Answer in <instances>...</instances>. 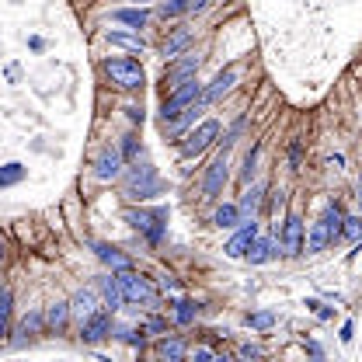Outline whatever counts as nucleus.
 I'll use <instances>...</instances> for the list:
<instances>
[{
  "label": "nucleus",
  "instance_id": "1",
  "mask_svg": "<svg viewBox=\"0 0 362 362\" xmlns=\"http://www.w3.org/2000/svg\"><path fill=\"white\" fill-rule=\"evenodd\" d=\"M101 70H105V77L115 84V88L122 90H139L146 84V74H143V66L129 59V56H108L105 63H101Z\"/></svg>",
  "mask_w": 362,
  "mask_h": 362
},
{
  "label": "nucleus",
  "instance_id": "2",
  "mask_svg": "<svg viewBox=\"0 0 362 362\" xmlns=\"http://www.w3.org/2000/svg\"><path fill=\"white\" fill-rule=\"evenodd\" d=\"M122 220L133 226V230L146 233L150 244H160L164 240V230H168V206H157V209H126Z\"/></svg>",
  "mask_w": 362,
  "mask_h": 362
},
{
  "label": "nucleus",
  "instance_id": "3",
  "mask_svg": "<svg viewBox=\"0 0 362 362\" xmlns=\"http://www.w3.org/2000/svg\"><path fill=\"white\" fill-rule=\"evenodd\" d=\"M164 192V181L157 178V171L150 164H133L129 175H126V195L133 202H143V199H153Z\"/></svg>",
  "mask_w": 362,
  "mask_h": 362
},
{
  "label": "nucleus",
  "instance_id": "4",
  "mask_svg": "<svg viewBox=\"0 0 362 362\" xmlns=\"http://www.w3.org/2000/svg\"><path fill=\"white\" fill-rule=\"evenodd\" d=\"M195 101H202V84H199V81H185V84H178L175 90H168V94H164V105H160V122L178 119L181 112L192 108Z\"/></svg>",
  "mask_w": 362,
  "mask_h": 362
},
{
  "label": "nucleus",
  "instance_id": "5",
  "mask_svg": "<svg viewBox=\"0 0 362 362\" xmlns=\"http://www.w3.org/2000/svg\"><path fill=\"white\" fill-rule=\"evenodd\" d=\"M115 282H119V293H122V300L126 303H157V293H153V286H150V279L146 275H139L133 269H122L115 272Z\"/></svg>",
  "mask_w": 362,
  "mask_h": 362
},
{
  "label": "nucleus",
  "instance_id": "6",
  "mask_svg": "<svg viewBox=\"0 0 362 362\" xmlns=\"http://www.w3.org/2000/svg\"><path fill=\"white\" fill-rule=\"evenodd\" d=\"M216 136H220V122H216V119H206L199 129L185 133V139H181V157H199V153H206Z\"/></svg>",
  "mask_w": 362,
  "mask_h": 362
},
{
  "label": "nucleus",
  "instance_id": "7",
  "mask_svg": "<svg viewBox=\"0 0 362 362\" xmlns=\"http://www.w3.org/2000/svg\"><path fill=\"white\" fill-rule=\"evenodd\" d=\"M199 56H192V52H185V56H178V59H171L168 63V70H164V77H160V84H164V90H175L178 84H185V81H195V74H199Z\"/></svg>",
  "mask_w": 362,
  "mask_h": 362
},
{
  "label": "nucleus",
  "instance_id": "8",
  "mask_svg": "<svg viewBox=\"0 0 362 362\" xmlns=\"http://www.w3.org/2000/svg\"><path fill=\"white\" fill-rule=\"evenodd\" d=\"M226 181H230V160H226V150L206 168V178H202V195L206 199H220L226 188Z\"/></svg>",
  "mask_w": 362,
  "mask_h": 362
},
{
  "label": "nucleus",
  "instance_id": "9",
  "mask_svg": "<svg viewBox=\"0 0 362 362\" xmlns=\"http://www.w3.org/2000/svg\"><path fill=\"white\" fill-rule=\"evenodd\" d=\"M105 338H112V314L108 310H98V314H90L84 324H81V341L84 345H98V341H105Z\"/></svg>",
  "mask_w": 362,
  "mask_h": 362
},
{
  "label": "nucleus",
  "instance_id": "10",
  "mask_svg": "<svg viewBox=\"0 0 362 362\" xmlns=\"http://www.w3.org/2000/svg\"><path fill=\"white\" fill-rule=\"evenodd\" d=\"M122 168H126L122 153H119V150H112V146H105V150L98 153L94 178H98V181H112V178H119V175H122Z\"/></svg>",
  "mask_w": 362,
  "mask_h": 362
},
{
  "label": "nucleus",
  "instance_id": "11",
  "mask_svg": "<svg viewBox=\"0 0 362 362\" xmlns=\"http://www.w3.org/2000/svg\"><path fill=\"white\" fill-rule=\"evenodd\" d=\"M282 251L286 255H300L303 251V220L296 216V213H289L286 216V223H282Z\"/></svg>",
  "mask_w": 362,
  "mask_h": 362
},
{
  "label": "nucleus",
  "instance_id": "12",
  "mask_svg": "<svg viewBox=\"0 0 362 362\" xmlns=\"http://www.w3.org/2000/svg\"><path fill=\"white\" fill-rule=\"evenodd\" d=\"M90 314H98V293L94 289H77L74 300H70V320H77V327H81Z\"/></svg>",
  "mask_w": 362,
  "mask_h": 362
},
{
  "label": "nucleus",
  "instance_id": "13",
  "mask_svg": "<svg viewBox=\"0 0 362 362\" xmlns=\"http://www.w3.org/2000/svg\"><path fill=\"white\" fill-rule=\"evenodd\" d=\"M255 237H258V223H255V220H244L240 230L233 233V240L226 244L223 251L230 255V258H244V255H247V247L255 244Z\"/></svg>",
  "mask_w": 362,
  "mask_h": 362
},
{
  "label": "nucleus",
  "instance_id": "14",
  "mask_svg": "<svg viewBox=\"0 0 362 362\" xmlns=\"http://www.w3.org/2000/svg\"><path fill=\"white\" fill-rule=\"evenodd\" d=\"M202 108H206V105H202V101H195L192 108H185V112H181L178 119H171V122H160L164 136H168V139H181V136L188 133V126L199 119V112H202Z\"/></svg>",
  "mask_w": 362,
  "mask_h": 362
},
{
  "label": "nucleus",
  "instance_id": "15",
  "mask_svg": "<svg viewBox=\"0 0 362 362\" xmlns=\"http://www.w3.org/2000/svg\"><path fill=\"white\" fill-rule=\"evenodd\" d=\"M237 84V70L233 66H226V70H220L216 77H213V84L209 88H202V105H213V101H220L226 90Z\"/></svg>",
  "mask_w": 362,
  "mask_h": 362
},
{
  "label": "nucleus",
  "instance_id": "16",
  "mask_svg": "<svg viewBox=\"0 0 362 362\" xmlns=\"http://www.w3.org/2000/svg\"><path fill=\"white\" fill-rule=\"evenodd\" d=\"M279 255V237H255V244L247 247V262L251 265H265V262H272Z\"/></svg>",
  "mask_w": 362,
  "mask_h": 362
},
{
  "label": "nucleus",
  "instance_id": "17",
  "mask_svg": "<svg viewBox=\"0 0 362 362\" xmlns=\"http://www.w3.org/2000/svg\"><path fill=\"white\" fill-rule=\"evenodd\" d=\"M66 327H70V303H49L45 307V331L49 334H66Z\"/></svg>",
  "mask_w": 362,
  "mask_h": 362
},
{
  "label": "nucleus",
  "instance_id": "18",
  "mask_svg": "<svg viewBox=\"0 0 362 362\" xmlns=\"http://www.w3.org/2000/svg\"><path fill=\"white\" fill-rule=\"evenodd\" d=\"M192 42H195V35H192L188 28H178L175 35H168V39H164V45H160V52H164V56H168V63H171V59H178V56H185V52H188V45H192Z\"/></svg>",
  "mask_w": 362,
  "mask_h": 362
},
{
  "label": "nucleus",
  "instance_id": "19",
  "mask_svg": "<svg viewBox=\"0 0 362 362\" xmlns=\"http://www.w3.org/2000/svg\"><path fill=\"white\" fill-rule=\"evenodd\" d=\"M157 359L160 362H185V341L178 334H164L157 341Z\"/></svg>",
  "mask_w": 362,
  "mask_h": 362
},
{
  "label": "nucleus",
  "instance_id": "20",
  "mask_svg": "<svg viewBox=\"0 0 362 362\" xmlns=\"http://www.w3.org/2000/svg\"><path fill=\"white\" fill-rule=\"evenodd\" d=\"M98 289H101V296H105V307H108V314H115L126 300H122V293H119V282H115V275H101L98 279Z\"/></svg>",
  "mask_w": 362,
  "mask_h": 362
},
{
  "label": "nucleus",
  "instance_id": "21",
  "mask_svg": "<svg viewBox=\"0 0 362 362\" xmlns=\"http://www.w3.org/2000/svg\"><path fill=\"white\" fill-rule=\"evenodd\" d=\"M112 18L139 32V28H146V21H150V11H146V7H119V11H112Z\"/></svg>",
  "mask_w": 362,
  "mask_h": 362
},
{
  "label": "nucleus",
  "instance_id": "22",
  "mask_svg": "<svg viewBox=\"0 0 362 362\" xmlns=\"http://www.w3.org/2000/svg\"><path fill=\"white\" fill-rule=\"evenodd\" d=\"M94 251H98V258L105 262V265H112V272H122V269H133V262L119 251V247H112V244H94Z\"/></svg>",
  "mask_w": 362,
  "mask_h": 362
},
{
  "label": "nucleus",
  "instance_id": "23",
  "mask_svg": "<svg viewBox=\"0 0 362 362\" xmlns=\"http://www.w3.org/2000/svg\"><path fill=\"white\" fill-rule=\"evenodd\" d=\"M202 7H206V0H164L157 14L168 21V18H178V14H188V11H202Z\"/></svg>",
  "mask_w": 362,
  "mask_h": 362
},
{
  "label": "nucleus",
  "instance_id": "24",
  "mask_svg": "<svg viewBox=\"0 0 362 362\" xmlns=\"http://www.w3.org/2000/svg\"><path fill=\"white\" fill-rule=\"evenodd\" d=\"M262 192H265L262 185H251V188L240 195V206H237V209H240V223H244V220H255V213H258V202H262Z\"/></svg>",
  "mask_w": 362,
  "mask_h": 362
},
{
  "label": "nucleus",
  "instance_id": "25",
  "mask_svg": "<svg viewBox=\"0 0 362 362\" xmlns=\"http://www.w3.org/2000/svg\"><path fill=\"white\" fill-rule=\"evenodd\" d=\"M320 223L327 226V233H331V240L338 244V240H341V223H345V213H341V206H338V202H331V206L324 209V216H320Z\"/></svg>",
  "mask_w": 362,
  "mask_h": 362
},
{
  "label": "nucleus",
  "instance_id": "26",
  "mask_svg": "<svg viewBox=\"0 0 362 362\" xmlns=\"http://www.w3.org/2000/svg\"><path fill=\"white\" fill-rule=\"evenodd\" d=\"M213 223L220 226V230H233V226H240V209H237L233 202H223V206L213 213Z\"/></svg>",
  "mask_w": 362,
  "mask_h": 362
},
{
  "label": "nucleus",
  "instance_id": "27",
  "mask_svg": "<svg viewBox=\"0 0 362 362\" xmlns=\"http://www.w3.org/2000/svg\"><path fill=\"white\" fill-rule=\"evenodd\" d=\"M331 244H334V240H331L327 226L317 220L314 230H310V237H307V251H310V255H320V251H324V247H331Z\"/></svg>",
  "mask_w": 362,
  "mask_h": 362
},
{
  "label": "nucleus",
  "instance_id": "28",
  "mask_svg": "<svg viewBox=\"0 0 362 362\" xmlns=\"http://www.w3.org/2000/svg\"><path fill=\"white\" fill-rule=\"evenodd\" d=\"M11 307H14V296H11V289L0 286V338H4L7 327H11Z\"/></svg>",
  "mask_w": 362,
  "mask_h": 362
},
{
  "label": "nucleus",
  "instance_id": "29",
  "mask_svg": "<svg viewBox=\"0 0 362 362\" xmlns=\"http://www.w3.org/2000/svg\"><path fill=\"white\" fill-rule=\"evenodd\" d=\"M341 240L362 244V216H345V223H341Z\"/></svg>",
  "mask_w": 362,
  "mask_h": 362
},
{
  "label": "nucleus",
  "instance_id": "30",
  "mask_svg": "<svg viewBox=\"0 0 362 362\" xmlns=\"http://www.w3.org/2000/svg\"><path fill=\"white\" fill-rule=\"evenodd\" d=\"M112 45H122V49H133V52H143V39L139 35H126V32H108L105 35Z\"/></svg>",
  "mask_w": 362,
  "mask_h": 362
},
{
  "label": "nucleus",
  "instance_id": "31",
  "mask_svg": "<svg viewBox=\"0 0 362 362\" xmlns=\"http://www.w3.org/2000/svg\"><path fill=\"white\" fill-rule=\"evenodd\" d=\"M45 331V310H35L21 320V334H42Z\"/></svg>",
  "mask_w": 362,
  "mask_h": 362
},
{
  "label": "nucleus",
  "instance_id": "32",
  "mask_svg": "<svg viewBox=\"0 0 362 362\" xmlns=\"http://www.w3.org/2000/svg\"><path fill=\"white\" fill-rule=\"evenodd\" d=\"M21 178H25V168L21 164H4L0 168V188H11V185H18Z\"/></svg>",
  "mask_w": 362,
  "mask_h": 362
},
{
  "label": "nucleus",
  "instance_id": "33",
  "mask_svg": "<svg viewBox=\"0 0 362 362\" xmlns=\"http://www.w3.org/2000/svg\"><path fill=\"white\" fill-rule=\"evenodd\" d=\"M272 324H275V314H272V310H258V314H247V327H255V331H269Z\"/></svg>",
  "mask_w": 362,
  "mask_h": 362
},
{
  "label": "nucleus",
  "instance_id": "34",
  "mask_svg": "<svg viewBox=\"0 0 362 362\" xmlns=\"http://www.w3.org/2000/svg\"><path fill=\"white\" fill-rule=\"evenodd\" d=\"M119 153H122V160H136V157H139V139H136L133 133L122 136V150H119Z\"/></svg>",
  "mask_w": 362,
  "mask_h": 362
},
{
  "label": "nucleus",
  "instance_id": "35",
  "mask_svg": "<svg viewBox=\"0 0 362 362\" xmlns=\"http://www.w3.org/2000/svg\"><path fill=\"white\" fill-rule=\"evenodd\" d=\"M195 310H199V307H195L192 300H181V303H178V310H175V317H178V324H192V320H195Z\"/></svg>",
  "mask_w": 362,
  "mask_h": 362
},
{
  "label": "nucleus",
  "instance_id": "36",
  "mask_svg": "<svg viewBox=\"0 0 362 362\" xmlns=\"http://www.w3.org/2000/svg\"><path fill=\"white\" fill-rule=\"evenodd\" d=\"M255 160H258V146L244 157V171H240V181H251V175H255Z\"/></svg>",
  "mask_w": 362,
  "mask_h": 362
},
{
  "label": "nucleus",
  "instance_id": "37",
  "mask_svg": "<svg viewBox=\"0 0 362 362\" xmlns=\"http://www.w3.org/2000/svg\"><path fill=\"white\" fill-rule=\"evenodd\" d=\"M119 338H122V341H129V345H143V327H139V331L122 327V331H119Z\"/></svg>",
  "mask_w": 362,
  "mask_h": 362
},
{
  "label": "nucleus",
  "instance_id": "38",
  "mask_svg": "<svg viewBox=\"0 0 362 362\" xmlns=\"http://www.w3.org/2000/svg\"><path fill=\"white\" fill-rule=\"evenodd\" d=\"M143 331H153V334H160V331H168V324H164V320H160V317H150V320H146V327H143Z\"/></svg>",
  "mask_w": 362,
  "mask_h": 362
},
{
  "label": "nucleus",
  "instance_id": "39",
  "mask_svg": "<svg viewBox=\"0 0 362 362\" xmlns=\"http://www.w3.org/2000/svg\"><path fill=\"white\" fill-rule=\"evenodd\" d=\"M126 115H129V122H143V105H129Z\"/></svg>",
  "mask_w": 362,
  "mask_h": 362
},
{
  "label": "nucleus",
  "instance_id": "40",
  "mask_svg": "<svg viewBox=\"0 0 362 362\" xmlns=\"http://www.w3.org/2000/svg\"><path fill=\"white\" fill-rule=\"evenodd\" d=\"M300 153H303L300 143H293V146H289V164H293V168H300Z\"/></svg>",
  "mask_w": 362,
  "mask_h": 362
},
{
  "label": "nucleus",
  "instance_id": "41",
  "mask_svg": "<svg viewBox=\"0 0 362 362\" xmlns=\"http://www.w3.org/2000/svg\"><path fill=\"white\" fill-rule=\"evenodd\" d=\"M216 356L209 352V349H195V362H213Z\"/></svg>",
  "mask_w": 362,
  "mask_h": 362
},
{
  "label": "nucleus",
  "instance_id": "42",
  "mask_svg": "<svg viewBox=\"0 0 362 362\" xmlns=\"http://www.w3.org/2000/svg\"><path fill=\"white\" fill-rule=\"evenodd\" d=\"M307 349H310V359L314 362H324V352H320V345H317V341H310Z\"/></svg>",
  "mask_w": 362,
  "mask_h": 362
},
{
  "label": "nucleus",
  "instance_id": "43",
  "mask_svg": "<svg viewBox=\"0 0 362 362\" xmlns=\"http://www.w3.org/2000/svg\"><path fill=\"white\" fill-rule=\"evenodd\" d=\"M240 356H244V359H258V349H255V345H244Z\"/></svg>",
  "mask_w": 362,
  "mask_h": 362
},
{
  "label": "nucleus",
  "instance_id": "44",
  "mask_svg": "<svg viewBox=\"0 0 362 362\" xmlns=\"http://www.w3.org/2000/svg\"><path fill=\"white\" fill-rule=\"evenodd\" d=\"M0 262H4V244H0Z\"/></svg>",
  "mask_w": 362,
  "mask_h": 362
},
{
  "label": "nucleus",
  "instance_id": "45",
  "mask_svg": "<svg viewBox=\"0 0 362 362\" xmlns=\"http://www.w3.org/2000/svg\"><path fill=\"white\" fill-rule=\"evenodd\" d=\"M136 4H146V0H136Z\"/></svg>",
  "mask_w": 362,
  "mask_h": 362
},
{
  "label": "nucleus",
  "instance_id": "46",
  "mask_svg": "<svg viewBox=\"0 0 362 362\" xmlns=\"http://www.w3.org/2000/svg\"><path fill=\"white\" fill-rule=\"evenodd\" d=\"M359 199H362V195H359Z\"/></svg>",
  "mask_w": 362,
  "mask_h": 362
}]
</instances>
